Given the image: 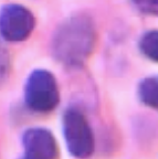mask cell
Masks as SVG:
<instances>
[{
	"label": "cell",
	"mask_w": 158,
	"mask_h": 159,
	"mask_svg": "<svg viewBox=\"0 0 158 159\" xmlns=\"http://www.w3.org/2000/svg\"><path fill=\"white\" fill-rule=\"evenodd\" d=\"M18 159H29V158H27V157H25V156L22 155V156L20 157V158H18Z\"/></svg>",
	"instance_id": "10"
},
{
	"label": "cell",
	"mask_w": 158,
	"mask_h": 159,
	"mask_svg": "<svg viewBox=\"0 0 158 159\" xmlns=\"http://www.w3.org/2000/svg\"><path fill=\"white\" fill-rule=\"evenodd\" d=\"M97 43L95 21L85 12H75L58 25L52 33L50 50L53 59L67 69H81L93 54Z\"/></svg>",
	"instance_id": "1"
},
{
	"label": "cell",
	"mask_w": 158,
	"mask_h": 159,
	"mask_svg": "<svg viewBox=\"0 0 158 159\" xmlns=\"http://www.w3.org/2000/svg\"><path fill=\"white\" fill-rule=\"evenodd\" d=\"M11 74V55L5 41L0 39V89L8 82Z\"/></svg>",
	"instance_id": "8"
},
{
	"label": "cell",
	"mask_w": 158,
	"mask_h": 159,
	"mask_svg": "<svg viewBox=\"0 0 158 159\" xmlns=\"http://www.w3.org/2000/svg\"><path fill=\"white\" fill-rule=\"evenodd\" d=\"M136 9L144 15L156 16L158 12V0H131Z\"/></svg>",
	"instance_id": "9"
},
{
	"label": "cell",
	"mask_w": 158,
	"mask_h": 159,
	"mask_svg": "<svg viewBox=\"0 0 158 159\" xmlns=\"http://www.w3.org/2000/svg\"><path fill=\"white\" fill-rule=\"evenodd\" d=\"M136 95L138 101L151 109L158 107V79L156 75H151L142 79L137 83Z\"/></svg>",
	"instance_id": "6"
},
{
	"label": "cell",
	"mask_w": 158,
	"mask_h": 159,
	"mask_svg": "<svg viewBox=\"0 0 158 159\" xmlns=\"http://www.w3.org/2000/svg\"><path fill=\"white\" fill-rule=\"evenodd\" d=\"M62 133L67 152L75 159H89L95 152V137L85 114L69 106L62 115Z\"/></svg>",
	"instance_id": "3"
},
{
	"label": "cell",
	"mask_w": 158,
	"mask_h": 159,
	"mask_svg": "<svg viewBox=\"0 0 158 159\" xmlns=\"http://www.w3.org/2000/svg\"><path fill=\"white\" fill-rule=\"evenodd\" d=\"M23 101L30 111L38 114L53 112L61 102L55 75L47 69L31 71L23 85Z\"/></svg>",
	"instance_id": "2"
},
{
	"label": "cell",
	"mask_w": 158,
	"mask_h": 159,
	"mask_svg": "<svg viewBox=\"0 0 158 159\" xmlns=\"http://www.w3.org/2000/svg\"><path fill=\"white\" fill-rule=\"evenodd\" d=\"M139 52L151 62H158V31L148 30L141 35L137 42Z\"/></svg>",
	"instance_id": "7"
},
{
	"label": "cell",
	"mask_w": 158,
	"mask_h": 159,
	"mask_svg": "<svg viewBox=\"0 0 158 159\" xmlns=\"http://www.w3.org/2000/svg\"><path fill=\"white\" fill-rule=\"evenodd\" d=\"M37 25L33 12L20 3H7L0 8V39L19 43L28 40Z\"/></svg>",
	"instance_id": "4"
},
{
	"label": "cell",
	"mask_w": 158,
	"mask_h": 159,
	"mask_svg": "<svg viewBox=\"0 0 158 159\" xmlns=\"http://www.w3.org/2000/svg\"><path fill=\"white\" fill-rule=\"evenodd\" d=\"M23 156L29 159H59L60 148L54 134L45 127H30L21 136Z\"/></svg>",
	"instance_id": "5"
}]
</instances>
